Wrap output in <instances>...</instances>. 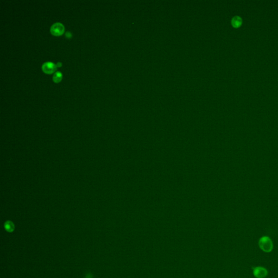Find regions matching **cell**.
I'll return each instance as SVG.
<instances>
[{
	"label": "cell",
	"mask_w": 278,
	"mask_h": 278,
	"mask_svg": "<svg viewBox=\"0 0 278 278\" xmlns=\"http://www.w3.org/2000/svg\"><path fill=\"white\" fill-rule=\"evenodd\" d=\"M259 246L265 253H270L273 249V243L272 239L267 236H264L260 238Z\"/></svg>",
	"instance_id": "6da1fadb"
},
{
	"label": "cell",
	"mask_w": 278,
	"mask_h": 278,
	"mask_svg": "<svg viewBox=\"0 0 278 278\" xmlns=\"http://www.w3.org/2000/svg\"><path fill=\"white\" fill-rule=\"evenodd\" d=\"M65 27L64 25L60 22H56L51 26L50 32L51 34L54 36H60L64 33Z\"/></svg>",
	"instance_id": "7a4b0ae2"
},
{
	"label": "cell",
	"mask_w": 278,
	"mask_h": 278,
	"mask_svg": "<svg viewBox=\"0 0 278 278\" xmlns=\"http://www.w3.org/2000/svg\"><path fill=\"white\" fill-rule=\"evenodd\" d=\"M253 273L254 277L257 278H265L268 275L267 269L262 266L254 267Z\"/></svg>",
	"instance_id": "3957f363"
},
{
	"label": "cell",
	"mask_w": 278,
	"mask_h": 278,
	"mask_svg": "<svg viewBox=\"0 0 278 278\" xmlns=\"http://www.w3.org/2000/svg\"><path fill=\"white\" fill-rule=\"evenodd\" d=\"M57 65L52 62H46L42 65V70L46 74H52L57 70Z\"/></svg>",
	"instance_id": "277c9868"
},
{
	"label": "cell",
	"mask_w": 278,
	"mask_h": 278,
	"mask_svg": "<svg viewBox=\"0 0 278 278\" xmlns=\"http://www.w3.org/2000/svg\"><path fill=\"white\" fill-rule=\"evenodd\" d=\"M242 24V19L240 16H235L232 20V25L234 28H239Z\"/></svg>",
	"instance_id": "5b68a950"
},
{
	"label": "cell",
	"mask_w": 278,
	"mask_h": 278,
	"mask_svg": "<svg viewBox=\"0 0 278 278\" xmlns=\"http://www.w3.org/2000/svg\"><path fill=\"white\" fill-rule=\"evenodd\" d=\"M4 228L7 232H12L14 230L15 226L14 223L11 221H7L4 224Z\"/></svg>",
	"instance_id": "8992f818"
},
{
	"label": "cell",
	"mask_w": 278,
	"mask_h": 278,
	"mask_svg": "<svg viewBox=\"0 0 278 278\" xmlns=\"http://www.w3.org/2000/svg\"><path fill=\"white\" fill-rule=\"evenodd\" d=\"M62 78H63V74L62 73L59 71H57L53 75V80L54 81V83H58L62 80Z\"/></svg>",
	"instance_id": "52a82bcc"
},
{
	"label": "cell",
	"mask_w": 278,
	"mask_h": 278,
	"mask_svg": "<svg viewBox=\"0 0 278 278\" xmlns=\"http://www.w3.org/2000/svg\"><path fill=\"white\" fill-rule=\"evenodd\" d=\"M65 37L67 38H68V39L71 38V37H72V33H71L70 32L68 31V32H66V33H65Z\"/></svg>",
	"instance_id": "ba28073f"
},
{
	"label": "cell",
	"mask_w": 278,
	"mask_h": 278,
	"mask_svg": "<svg viewBox=\"0 0 278 278\" xmlns=\"http://www.w3.org/2000/svg\"><path fill=\"white\" fill-rule=\"evenodd\" d=\"M85 278H93V274L91 273H88L85 275Z\"/></svg>",
	"instance_id": "9c48e42d"
},
{
	"label": "cell",
	"mask_w": 278,
	"mask_h": 278,
	"mask_svg": "<svg viewBox=\"0 0 278 278\" xmlns=\"http://www.w3.org/2000/svg\"><path fill=\"white\" fill-rule=\"evenodd\" d=\"M62 64L60 63V62H58L57 64V67H61L62 66Z\"/></svg>",
	"instance_id": "30bf717a"
}]
</instances>
